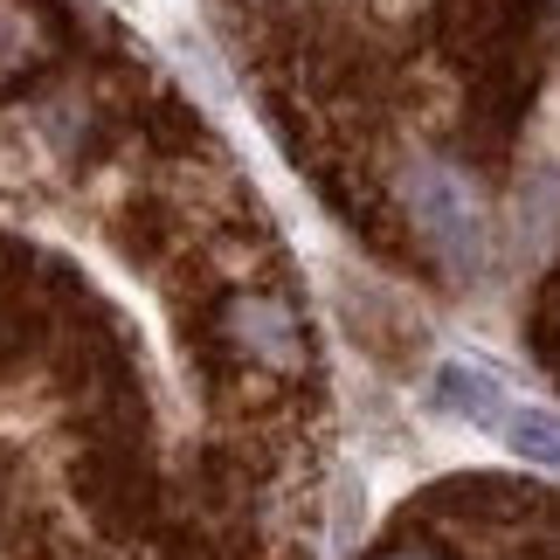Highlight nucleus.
<instances>
[{
  "instance_id": "1",
  "label": "nucleus",
  "mask_w": 560,
  "mask_h": 560,
  "mask_svg": "<svg viewBox=\"0 0 560 560\" xmlns=\"http://www.w3.org/2000/svg\"><path fill=\"white\" fill-rule=\"evenodd\" d=\"M401 208H408V222H416V235L457 277L485 270V256H491L485 201H478V187H470L450 160H416V166H408V174H401Z\"/></svg>"
},
{
  "instance_id": "2",
  "label": "nucleus",
  "mask_w": 560,
  "mask_h": 560,
  "mask_svg": "<svg viewBox=\"0 0 560 560\" xmlns=\"http://www.w3.org/2000/svg\"><path fill=\"white\" fill-rule=\"evenodd\" d=\"M222 332L235 339V353H249L256 368H270V374L305 368V326H298V312L270 291H235L222 305Z\"/></svg>"
},
{
  "instance_id": "3",
  "label": "nucleus",
  "mask_w": 560,
  "mask_h": 560,
  "mask_svg": "<svg viewBox=\"0 0 560 560\" xmlns=\"http://www.w3.org/2000/svg\"><path fill=\"white\" fill-rule=\"evenodd\" d=\"M436 408H450V416H464V422H491L499 429L505 422V387L491 368H478V360H450V368H436Z\"/></svg>"
},
{
  "instance_id": "4",
  "label": "nucleus",
  "mask_w": 560,
  "mask_h": 560,
  "mask_svg": "<svg viewBox=\"0 0 560 560\" xmlns=\"http://www.w3.org/2000/svg\"><path fill=\"white\" fill-rule=\"evenodd\" d=\"M499 436H505V450H512L520 464L560 470V416H553V408H505Z\"/></svg>"
},
{
  "instance_id": "5",
  "label": "nucleus",
  "mask_w": 560,
  "mask_h": 560,
  "mask_svg": "<svg viewBox=\"0 0 560 560\" xmlns=\"http://www.w3.org/2000/svg\"><path fill=\"white\" fill-rule=\"evenodd\" d=\"M387 560H443V553H429V547H401V553H387Z\"/></svg>"
}]
</instances>
